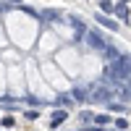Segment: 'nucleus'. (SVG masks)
I'll return each mask as SVG.
<instances>
[{"instance_id": "nucleus-3", "label": "nucleus", "mask_w": 131, "mask_h": 131, "mask_svg": "<svg viewBox=\"0 0 131 131\" xmlns=\"http://www.w3.org/2000/svg\"><path fill=\"white\" fill-rule=\"evenodd\" d=\"M66 118H68V113H66V110H58L55 115H52V121H50V123H52V126H58V123L66 121Z\"/></svg>"}, {"instance_id": "nucleus-2", "label": "nucleus", "mask_w": 131, "mask_h": 131, "mask_svg": "<svg viewBox=\"0 0 131 131\" xmlns=\"http://www.w3.org/2000/svg\"><path fill=\"white\" fill-rule=\"evenodd\" d=\"M89 45H92V47H100L102 52H105V47H107V45H105V39H102L100 34H89Z\"/></svg>"}, {"instance_id": "nucleus-5", "label": "nucleus", "mask_w": 131, "mask_h": 131, "mask_svg": "<svg viewBox=\"0 0 131 131\" xmlns=\"http://www.w3.org/2000/svg\"><path fill=\"white\" fill-rule=\"evenodd\" d=\"M118 16H121V18H128V10H126V5H118Z\"/></svg>"}, {"instance_id": "nucleus-4", "label": "nucleus", "mask_w": 131, "mask_h": 131, "mask_svg": "<svg viewBox=\"0 0 131 131\" xmlns=\"http://www.w3.org/2000/svg\"><path fill=\"white\" fill-rule=\"evenodd\" d=\"M97 21H100V24H105L107 29H115V24H113L110 18H105V16H97Z\"/></svg>"}, {"instance_id": "nucleus-1", "label": "nucleus", "mask_w": 131, "mask_h": 131, "mask_svg": "<svg viewBox=\"0 0 131 131\" xmlns=\"http://www.w3.org/2000/svg\"><path fill=\"white\" fill-rule=\"evenodd\" d=\"M92 100H97V102H107V100H110V89H107V86H102V84L92 86Z\"/></svg>"}]
</instances>
